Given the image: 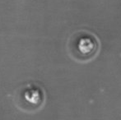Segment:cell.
<instances>
[{
  "instance_id": "obj_1",
  "label": "cell",
  "mask_w": 121,
  "mask_h": 120,
  "mask_svg": "<svg viewBox=\"0 0 121 120\" xmlns=\"http://www.w3.org/2000/svg\"><path fill=\"white\" fill-rule=\"evenodd\" d=\"M71 53L76 58L87 60L97 53L99 43L93 34L87 31H80L73 35L70 40Z\"/></svg>"
}]
</instances>
